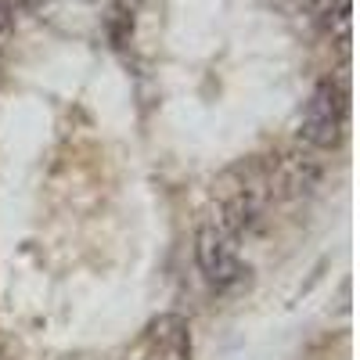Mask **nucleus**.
Here are the masks:
<instances>
[{
    "instance_id": "20e7f679",
    "label": "nucleus",
    "mask_w": 360,
    "mask_h": 360,
    "mask_svg": "<svg viewBox=\"0 0 360 360\" xmlns=\"http://www.w3.org/2000/svg\"><path fill=\"white\" fill-rule=\"evenodd\" d=\"M148 346L155 360H191V324L180 314H159L148 324Z\"/></svg>"
},
{
    "instance_id": "f03ea898",
    "label": "nucleus",
    "mask_w": 360,
    "mask_h": 360,
    "mask_svg": "<svg viewBox=\"0 0 360 360\" xmlns=\"http://www.w3.org/2000/svg\"><path fill=\"white\" fill-rule=\"evenodd\" d=\"M195 263L202 270V278L213 288H231L242 281L245 266L238 259V238L231 231H224L217 220H205L195 234Z\"/></svg>"
},
{
    "instance_id": "39448f33",
    "label": "nucleus",
    "mask_w": 360,
    "mask_h": 360,
    "mask_svg": "<svg viewBox=\"0 0 360 360\" xmlns=\"http://www.w3.org/2000/svg\"><path fill=\"white\" fill-rule=\"evenodd\" d=\"M310 22L321 29V33L339 44L342 51L349 47V25H353V0H310L307 4Z\"/></svg>"
},
{
    "instance_id": "423d86ee",
    "label": "nucleus",
    "mask_w": 360,
    "mask_h": 360,
    "mask_svg": "<svg viewBox=\"0 0 360 360\" xmlns=\"http://www.w3.org/2000/svg\"><path fill=\"white\" fill-rule=\"evenodd\" d=\"M101 29H105V40L123 51L130 40H134V8L127 4V0H115V4H108L105 18H101Z\"/></svg>"
},
{
    "instance_id": "f257e3e1",
    "label": "nucleus",
    "mask_w": 360,
    "mask_h": 360,
    "mask_svg": "<svg viewBox=\"0 0 360 360\" xmlns=\"http://www.w3.org/2000/svg\"><path fill=\"white\" fill-rule=\"evenodd\" d=\"M349 123V94L339 79H321L299 119V137L310 148H339Z\"/></svg>"
},
{
    "instance_id": "7ed1b4c3",
    "label": "nucleus",
    "mask_w": 360,
    "mask_h": 360,
    "mask_svg": "<svg viewBox=\"0 0 360 360\" xmlns=\"http://www.w3.org/2000/svg\"><path fill=\"white\" fill-rule=\"evenodd\" d=\"M259 173H263V188L266 198L274 202H288L299 198L317 188L321 180V162L307 152H281V155H270L259 159Z\"/></svg>"
},
{
    "instance_id": "0eeeda50",
    "label": "nucleus",
    "mask_w": 360,
    "mask_h": 360,
    "mask_svg": "<svg viewBox=\"0 0 360 360\" xmlns=\"http://www.w3.org/2000/svg\"><path fill=\"white\" fill-rule=\"evenodd\" d=\"M11 29V0H0V37Z\"/></svg>"
}]
</instances>
